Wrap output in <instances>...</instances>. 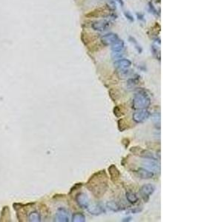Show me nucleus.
<instances>
[{"label": "nucleus", "instance_id": "7ed1b4c3", "mask_svg": "<svg viewBox=\"0 0 198 222\" xmlns=\"http://www.w3.org/2000/svg\"><path fill=\"white\" fill-rule=\"evenodd\" d=\"M113 52H121L125 47V42L123 39H119L117 41L111 45Z\"/></svg>", "mask_w": 198, "mask_h": 222}, {"label": "nucleus", "instance_id": "423d86ee", "mask_svg": "<svg viewBox=\"0 0 198 222\" xmlns=\"http://www.w3.org/2000/svg\"><path fill=\"white\" fill-rule=\"evenodd\" d=\"M117 64L118 65L121 66V67L125 68V67H127V66L131 65V62H130L129 60H128V59H120L119 61L117 62Z\"/></svg>", "mask_w": 198, "mask_h": 222}, {"label": "nucleus", "instance_id": "0eeeda50", "mask_svg": "<svg viewBox=\"0 0 198 222\" xmlns=\"http://www.w3.org/2000/svg\"><path fill=\"white\" fill-rule=\"evenodd\" d=\"M123 14H124L125 17L130 22H134V21H135V18H134L133 15H132V14L130 13L129 11H124V13Z\"/></svg>", "mask_w": 198, "mask_h": 222}, {"label": "nucleus", "instance_id": "20e7f679", "mask_svg": "<svg viewBox=\"0 0 198 222\" xmlns=\"http://www.w3.org/2000/svg\"><path fill=\"white\" fill-rule=\"evenodd\" d=\"M129 41H130V42L131 43V44H133L134 45H135V49L137 50L138 53H142V51H143V49H142L141 46H140V45L139 44H138L137 40L135 38V37L130 36L129 37Z\"/></svg>", "mask_w": 198, "mask_h": 222}, {"label": "nucleus", "instance_id": "9b49d317", "mask_svg": "<svg viewBox=\"0 0 198 222\" xmlns=\"http://www.w3.org/2000/svg\"><path fill=\"white\" fill-rule=\"evenodd\" d=\"M107 1H109V0H107Z\"/></svg>", "mask_w": 198, "mask_h": 222}, {"label": "nucleus", "instance_id": "f257e3e1", "mask_svg": "<svg viewBox=\"0 0 198 222\" xmlns=\"http://www.w3.org/2000/svg\"><path fill=\"white\" fill-rule=\"evenodd\" d=\"M112 24V22L102 19L95 20L92 22L91 23V28L94 30L97 31V32H105V31L110 29Z\"/></svg>", "mask_w": 198, "mask_h": 222}, {"label": "nucleus", "instance_id": "9d476101", "mask_svg": "<svg viewBox=\"0 0 198 222\" xmlns=\"http://www.w3.org/2000/svg\"><path fill=\"white\" fill-rule=\"evenodd\" d=\"M115 2H117V3H119V5H120L122 8L124 7L125 3H124V1H123V0H115Z\"/></svg>", "mask_w": 198, "mask_h": 222}, {"label": "nucleus", "instance_id": "6e6552de", "mask_svg": "<svg viewBox=\"0 0 198 222\" xmlns=\"http://www.w3.org/2000/svg\"><path fill=\"white\" fill-rule=\"evenodd\" d=\"M136 16H137V19L140 22H145L146 19H145V16H144L143 14L140 13V12H137V13H136Z\"/></svg>", "mask_w": 198, "mask_h": 222}, {"label": "nucleus", "instance_id": "f03ea898", "mask_svg": "<svg viewBox=\"0 0 198 222\" xmlns=\"http://www.w3.org/2000/svg\"><path fill=\"white\" fill-rule=\"evenodd\" d=\"M119 39L118 34L113 32H109L101 36L100 41L105 45H111Z\"/></svg>", "mask_w": 198, "mask_h": 222}, {"label": "nucleus", "instance_id": "1a4fd4ad", "mask_svg": "<svg viewBox=\"0 0 198 222\" xmlns=\"http://www.w3.org/2000/svg\"><path fill=\"white\" fill-rule=\"evenodd\" d=\"M151 51H152V53H153L154 55L158 54L159 56H160V51H159L156 45H151Z\"/></svg>", "mask_w": 198, "mask_h": 222}, {"label": "nucleus", "instance_id": "39448f33", "mask_svg": "<svg viewBox=\"0 0 198 222\" xmlns=\"http://www.w3.org/2000/svg\"><path fill=\"white\" fill-rule=\"evenodd\" d=\"M148 11H149L150 14H151L152 15L155 16H160V12L157 11V10L156 9V8L154 7V5H153V3H151V2H149L148 4Z\"/></svg>", "mask_w": 198, "mask_h": 222}]
</instances>
